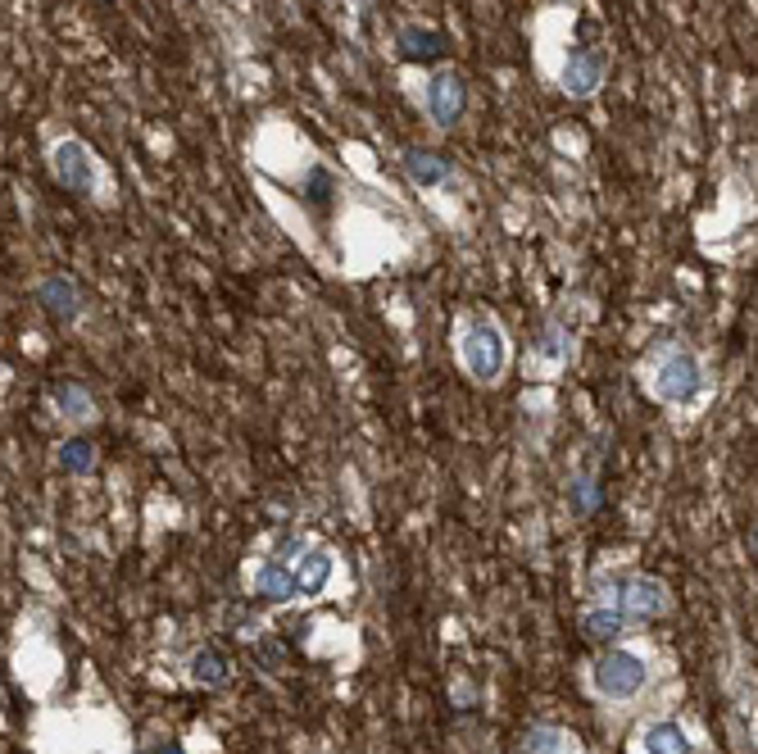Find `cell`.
Returning <instances> with one entry per match:
<instances>
[{
    "mask_svg": "<svg viewBox=\"0 0 758 754\" xmlns=\"http://www.w3.org/2000/svg\"><path fill=\"white\" fill-rule=\"evenodd\" d=\"M645 754H690V741L677 722H654L645 728Z\"/></svg>",
    "mask_w": 758,
    "mask_h": 754,
    "instance_id": "obj_14",
    "label": "cell"
},
{
    "mask_svg": "<svg viewBox=\"0 0 758 754\" xmlns=\"http://www.w3.org/2000/svg\"><path fill=\"white\" fill-rule=\"evenodd\" d=\"M595 504H599V487H595V477H578L568 487V509L578 519H586V514H595Z\"/></svg>",
    "mask_w": 758,
    "mask_h": 754,
    "instance_id": "obj_19",
    "label": "cell"
},
{
    "mask_svg": "<svg viewBox=\"0 0 758 754\" xmlns=\"http://www.w3.org/2000/svg\"><path fill=\"white\" fill-rule=\"evenodd\" d=\"M604 591H614L622 600V610L635 618H663L673 610V595L658 578H627V582H604Z\"/></svg>",
    "mask_w": 758,
    "mask_h": 754,
    "instance_id": "obj_5",
    "label": "cell"
},
{
    "mask_svg": "<svg viewBox=\"0 0 758 754\" xmlns=\"http://www.w3.org/2000/svg\"><path fill=\"white\" fill-rule=\"evenodd\" d=\"M91 468H96V445H91L86 437H73V441L59 445V473L82 477V473H91Z\"/></svg>",
    "mask_w": 758,
    "mask_h": 754,
    "instance_id": "obj_16",
    "label": "cell"
},
{
    "mask_svg": "<svg viewBox=\"0 0 758 754\" xmlns=\"http://www.w3.org/2000/svg\"><path fill=\"white\" fill-rule=\"evenodd\" d=\"M582 631H586L591 641H622L627 637V618L614 614V610H591L582 618Z\"/></svg>",
    "mask_w": 758,
    "mask_h": 754,
    "instance_id": "obj_15",
    "label": "cell"
},
{
    "mask_svg": "<svg viewBox=\"0 0 758 754\" xmlns=\"http://www.w3.org/2000/svg\"><path fill=\"white\" fill-rule=\"evenodd\" d=\"M428 114L436 118L441 128L459 124V114H464V78L454 69H445V73H436L428 82Z\"/></svg>",
    "mask_w": 758,
    "mask_h": 754,
    "instance_id": "obj_7",
    "label": "cell"
},
{
    "mask_svg": "<svg viewBox=\"0 0 758 754\" xmlns=\"http://www.w3.org/2000/svg\"><path fill=\"white\" fill-rule=\"evenodd\" d=\"M527 754H572V741L555 728H532L527 732Z\"/></svg>",
    "mask_w": 758,
    "mask_h": 754,
    "instance_id": "obj_20",
    "label": "cell"
},
{
    "mask_svg": "<svg viewBox=\"0 0 758 754\" xmlns=\"http://www.w3.org/2000/svg\"><path fill=\"white\" fill-rule=\"evenodd\" d=\"M101 5H114V0H101Z\"/></svg>",
    "mask_w": 758,
    "mask_h": 754,
    "instance_id": "obj_22",
    "label": "cell"
},
{
    "mask_svg": "<svg viewBox=\"0 0 758 754\" xmlns=\"http://www.w3.org/2000/svg\"><path fill=\"white\" fill-rule=\"evenodd\" d=\"M295 578V595H323L327 582H331V555L327 550H305L300 564L291 568Z\"/></svg>",
    "mask_w": 758,
    "mask_h": 754,
    "instance_id": "obj_10",
    "label": "cell"
},
{
    "mask_svg": "<svg viewBox=\"0 0 758 754\" xmlns=\"http://www.w3.org/2000/svg\"><path fill=\"white\" fill-rule=\"evenodd\" d=\"M331 200H337V183H331V173L323 164L310 169V205L318 214H331Z\"/></svg>",
    "mask_w": 758,
    "mask_h": 754,
    "instance_id": "obj_18",
    "label": "cell"
},
{
    "mask_svg": "<svg viewBox=\"0 0 758 754\" xmlns=\"http://www.w3.org/2000/svg\"><path fill=\"white\" fill-rule=\"evenodd\" d=\"M400 164H405L413 187H441V183H450V164L441 155H432V150H405Z\"/></svg>",
    "mask_w": 758,
    "mask_h": 754,
    "instance_id": "obj_12",
    "label": "cell"
},
{
    "mask_svg": "<svg viewBox=\"0 0 758 754\" xmlns=\"http://www.w3.org/2000/svg\"><path fill=\"white\" fill-rule=\"evenodd\" d=\"M228 677H232V669H228V654L223 650L205 646V650L191 654V682H200V686H228Z\"/></svg>",
    "mask_w": 758,
    "mask_h": 754,
    "instance_id": "obj_13",
    "label": "cell"
},
{
    "mask_svg": "<svg viewBox=\"0 0 758 754\" xmlns=\"http://www.w3.org/2000/svg\"><path fill=\"white\" fill-rule=\"evenodd\" d=\"M645 686V663L627 650H604L595 663V691L609 700H631Z\"/></svg>",
    "mask_w": 758,
    "mask_h": 754,
    "instance_id": "obj_4",
    "label": "cell"
},
{
    "mask_svg": "<svg viewBox=\"0 0 758 754\" xmlns=\"http://www.w3.org/2000/svg\"><path fill=\"white\" fill-rule=\"evenodd\" d=\"M55 405H59V414H65V418H91V414H96V401H91L78 382H59L55 386Z\"/></svg>",
    "mask_w": 758,
    "mask_h": 754,
    "instance_id": "obj_17",
    "label": "cell"
},
{
    "mask_svg": "<svg viewBox=\"0 0 758 754\" xmlns=\"http://www.w3.org/2000/svg\"><path fill=\"white\" fill-rule=\"evenodd\" d=\"M141 754H187V750H182L177 741H160V745H145Z\"/></svg>",
    "mask_w": 758,
    "mask_h": 754,
    "instance_id": "obj_21",
    "label": "cell"
},
{
    "mask_svg": "<svg viewBox=\"0 0 758 754\" xmlns=\"http://www.w3.org/2000/svg\"><path fill=\"white\" fill-rule=\"evenodd\" d=\"M604 82V50L578 46L563 65V92L568 96H595V86Z\"/></svg>",
    "mask_w": 758,
    "mask_h": 754,
    "instance_id": "obj_6",
    "label": "cell"
},
{
    "mask_svg": "<svg viewBox=\"0 0 758 754\" xmlns=\"http://www.w3.org/2000/svg\"><path fill=\"white\" fill-rule=\"evenodd\" d=\"M50 173H55V183L69 187L73 196H91V192H96V155H91L86 141H78V137L55 141Z\"/></svg>",
    "mask_w": 758,
    "mask_h": 754,
    "instance_id": "obj_3",
    "label": "cell"
},
{
    "mask_svg": "<svg viewBox=\"0 0 758 754\" xmlns=\"http://www.w3.org/2000/svg\"><path fill=\"white\" fill-rule=\"evenodd\" d=\"M37 295H42V305H46V314L50 318H59V323H73L78 318V310H82V300H78V287H73V278H46L42 287H37Z\"/></svg>",
    "mask_w": 758,
    "mask_h": 754,
    "instance_id": "obj_9",
    "label": "cell"
},
{
    "mask_svg": "<svg viewBox=\"0 0 758 754\" xmlns=\"http://www.w3.org/2000/svg\"><path fill=\"white\" fill-rule=\"evenodd\" d=\"M700 391H704V364L690 350H673L654 369V396L663 405H690Z\"/></svg>",
    "mask_w": 758,
    "mask_h": 754,
    "instance_id": "obj_2",
    "label": "cell"
},
{
    "mask_svg": "<svg viewBox=\"0 0 758 754\" xmlns=\"http://www.w3.org/2000/svg\"><path fill=\"white\" fill-rule=\"evenodd\" d=\"M396 46H400V55H405V59H413V65H422V59H436V55H445V37L436 33V27H418V23L400 27Z\"/></svg>",
    "mask_w": 758,
    "mask_h": 754,
    "instance_id": "obj_11",
    "label": "cell"
},
{
    "mask_svg": "<svg viewBox=\"0 0 758 754\" xmlns=\"http://www.w3.org/2000/svg\"><path fill=\"white\" fill-rule=\"evenodd\" d=\"M459 359L477 382H495L504 373V359H509L500 323L487 318V314H468L464 327H459Z\"/></svg>",
    "mask_w": 758,
    "mask_h": 754,
    "instance_id": "obj_1",
    "label": "cell"
},
{
    "mask_svg": "<svg viewBox=\"0 0 758 754\" xmlns=\"http://www.w3.org/2000/svg\"><path fill=\"white\" fill-rule=\"evenodd\" d=\"M295 595V578H291V559H278L272 555L259 572H255V600L264 605H282V600Z\"/></svg>",
    "mask_w": 758,
    "mask_h": 754,
    "instance_id": "obj_8",
    "label": "cell"
}]
</instances>
